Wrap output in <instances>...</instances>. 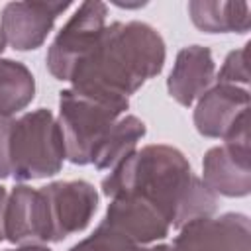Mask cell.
I'll list each match as a JSON object with an SVG mask.
<instances>
[{
    "instance_id": "6da1fadb",
    "label": "cell",
    "mask_w": 251,
    "mask_h": 251,
    "mask_svg": "<svg viewBox=\"0 0 251 251\" xmlns=\"http://www.w3.org/2000/svg\"><path fill=\"white\" fill-rule=\"evenodd\" d=\"M102 194H133L157 208L176 229L192 220L210 218L218 208V194L192 173L188 159L163 143L133 151L116 165L102 178Z\"/></svg>"
},
{
    "instance_id": "7a4b0ae2",
    "label": "cell",
    "mask_w": 251,
    "mask_h": 251,
    "mask_svg": "<svg viewBox=\"0 0 251 251\" xmlns=\"http://www.w3.org/2000/svg\"><path fill=\"white\" fill-rule=\"evenodd\" d=\"M165 41L145 22H114L104 27L90 55L71 76V88L106 98H129L165 65Z\"/></svg>"
},
{
    "instance_id": "3957f363",
    "label": "cell",
    "mask_w": 251,
    "mask_h": 251,
    "mask_svg": "<svg viewBox=\"0 0 251 251\" xmlns=\"http://www.w3.org/2000/svg\"><path fill=\"white\" fill-rule=\"evenodd\" d=\"M129 100L84 94L67 88L59 96V127L65 143V159L73 165H92V159L110 133L112 126L126 114Z\"/></svg>"
},
{
    "instance_id": "277c9868",
    "label": "cell",
    "mask_w": 251,
    "mask_h": 251,
    "mask_svg": "<svg viewBox=\"0 0 251 251\" xmlns=\"http://www.w3.org/2000/svg\"><path fill=\"white\" fill-rule=\"evenodd\" d=\"M63 161V133L51 110L37 108L12 120L10 176L14 180L24 182L53 176L61 171Z\"/></svg>"
},
{
    "instance_id": "5b68a950",
    "label": "cell",
    "mask_w": 251,
    "mask_h": 251,
    "mask_svg": "<svg viewBox=\"0 0 251 251\" xmlns=\"http://www.w3.org/2000/svg\"><path fill=\"white\" fill-rule=\"evenodd\" d=\"M108 6L98 0L82 2L59 29L47 49V69L57 80H71L76 67L90 55L106 27Z\"/></svg>"
},
{
    "instance_id": "8992f818",
    "label": "cell",
    "mask_w": 251,
    "mask_h": 251,
    "mask_svg": "<svg viewBox=\"0 0 251 251\" xmlns=\"http://www.w3.org/2000/svg\"><path fill=\"white\" fill-rule=\"evenodd\" d=\"M194 126L204 137H249V90L222 82L208 88L194 108Z\"/></svg>"
},
{
    "instance_id": "52a82bcc",
    "label": "cell",
    "mask_w": 251,
    "mask_h": 251,
    "mask_svg": "<svg viewBox=\"0 0 251 251\" xmlns=\"http://www.w3.org/2000/svg\"><path fill=\"white\" fill-rule=\"evenodd\" d=\"M41 192L49 210L51 243L82 231L98 208V192L86 180H57L41 186Z\"/></svg>"
},
{
    "instance_id": "ba28073f",
    "label": "cell",
    "mask_w": 251,
    "mask_h": 251,
    "mask_svg": "<svg viewBox=\"0 0 251 251\" xmlns=\"http://www.w3.org/2000/svg\"><path fill=\"white\" fill-rule=\"evenodd\" d=\"M173 251H251V224L245 214L227 212L198 218L180 227Z\"/></svg>"
},
{
    "instance_id": "9c48e42d",
    "label": "cell",
    "mask_w": 251,
    "mask_h": 251,
    "mask_svg": "<svg viewBox=\"0 0 251 251\" xmlns=\"http://www.w3.org/2000/svg\"><path fill=\"white\" fill-rule=\"evenodd\" d=\"M4 237L20 245L51 243L49 210L41 188L27 184L12 188L4 208Z\"/></svg>"
},
{
    "instance_id": "30bf717a",
    "label": "cell",
    "mask_w": 251,
    "mask_h": 251,
    "mask_svg": "<svg viewBox=\"0 0 251 251\" xmlns=\"http://www.w3.org/2000/svg\"><path fill=\"white\" fill-rule=\"evenodd\" d=\"M204 184L229 198H241L251 192V151L249 139H229L224 145L206 151L202 161Z\"/></svg>"
},
{
    "instance_id": "8fae6325",
    "label": "cell",
    "mask_w": 251,
    "mask_h": 251,
    "mask_svg": "<svg viewBox=\"0 0 251 251\" xmlns=\"http://www.w3.org/2000/svg\"><path fill=\"white\" fill-rule=\"evenodd\" d=\"M69 6L71 2H8L0 16L6 43L18 51L41 47L57 16Z\"/></svg>"
},
{
    "instance_id": "7c38bea8",
    "label": "cell",
    "mask_w": 251,
    "mask_h": 251,
    "mask_svg": "<svg viewBox=\"0 0 251 251\" xmlns=\"http://www.w3.org/2000/svg\"><path fill=\"white\" fill-rule=\"evenodd\" d=\"M102 226L129 237L141 245H153L169 235V220L145 200L133 194L112 196Z\"/></svg>"
},
{
    "instance_id": "4fadbf2b",
    "label": "cell",
    "mask_w": 251,
    "mask_h": 251,
    "mask_svg": "<svg viewBox=\"0 0 251 251\" xmlns=\"http://www.w3.org/2000/svg\"><path fill=\"white\" fill-rule=\"evenodd\" d=\"M216 65L212 51L202 45H188L176 53L173 71L167 78V90L180 106H192L214 82Z\"/></svg>"
},
{
    "instance_id": "5bb4252c",
    "label": "cell",
    "mask_w": 251,
    "mask_h": 251,
    "mask_svg": "<svg viewBox=\"0 0 251 251\" xmlns=\"http://www.w3.org/2000/svg\"><path fill=\"white\" fill-rule=\"evenodd\" d=\"M188 16L206 33H247L251 27V6L247 2L192 0L188 2Z\"/></svg>"
},
{
    "instance_id": "9a60e30c",
    "label": "cell",
    "mask_w": 251,
    "mask_h": 251,
    "mask_svg": "<svg viewBox=\"0 0 251 251\" xmlns=\"http://www.w3.org/2000/svg\"><path fill=\"white\" fill-rule=\"evenodd\" d=\"M145 124L137 116H122L98 147L92 165L98 171H112L135 151V145L145 135Z\"/></svg>"
},
{
    "instance_id": "2e32d148",
    "label": "cell",
    "mask_w": 251,
    "mask_h": 251,
    "mask_svg": "<svg viewBox=\"0 0 251 251\" xmlns=\"http://www.w3.org/2000/svg\"><path fill=\"white\" fill-rule=\"evenodd\" d=\"M35 96V78L31 71L12 59H0V116L10 118L22 112Z\"/></svg>"
},
{
    "instance_id": "e0dca14e",
    "label": "cell",
    "mask_w": 251,
    "mask_h": 251,
    "mask_svg": "<svg viewBox=\"0 0 251 251\" xmlns=\"http://www.w3.org/2000/svg\"><path fill=\"white\" fill-rule=\"evenodd\" d=\"M69 251H173L171 245H141L131 241L129 237L106 227L98 226L86 239L73 245Z\"/></svg>"
},
{
    "instance_id": "ac0fdd59",
    "label": "cell",
    "mask_w": 251,
    "mask_h": 251,
    "mask_svg": "<svg viewBox=\"0 0 251 251\" xmlns=\"http://www.w3.org/2000/svg\"><path fill=\"white\" fill-rule=\"evenodd\" d=\"M247 55H249V43H245L243 47L229 51L220 73H218V82L222 84H233L239 86L243 84V88L249 84V69H247Z\"/></svg>"
},
{
    "instance_id": "d6986e66",
    "label": "cell",
    "mask_w": 251,
    "mask_h": 251,
    "mask_svg": "<svg viewBox=\"0 0 251 251\" xmlns=\"http://www.w3.org/2000/svg\"><path fill=\"white\" fill-rule=\"evenodd\" d=\"M10 129L12 120L0 116V178L10 176Z\"/></svg>"
},
{
    "instance_id": "ffe728a7",
    "label": "cell",
    "mask_w": 251,
    "mask_h": 251,
    "mask_svg": "<svg viewBox=\"0 0 251 251\" xmlns=\"http://www.w3.org/2000/svg\"><path fill=\"white\" fill-rule=\"evenodd\" d=\"M6 198H8V192L4 186H0V241L6 239L4 237V208H6Z\"/></svg>"
},
{
    "instance_id": "44dd1931",
    "label": "cell",
    "mask_w": 251,
    "mask_h": 251,
    "mask_svg": "<svg viewBox=\"0 0 251 251\" xmlns=\"http://www.w3.org/2000/svg\"><path fill=\"white\" fill-rule=\"evenodd\" d=\"M8 251H51V249L43 245H22L18 249H8Z\"/></svg>"
},
{
    "instance_id": "7402d4cb",
    "label": "cell",
    "mask_w": 251,
    "mask_h": 251,
    "mask_svg": "<svg viewBox=\"0 0 251 251\" xmlns=\"http://www.w3.org/2000/svg\"><path fill=\"white\" fill-rule=\"evenodd\" d=\"M6 49V37H4V31H2V27H0V53Z\"/></svg>"
}]
</instances>
